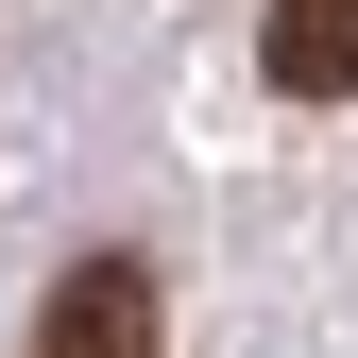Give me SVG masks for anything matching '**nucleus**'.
Returning a JSON list of instances; mask_svg holds the SVG:
<instances>
[{"instance_id": "nucleus-1", "label": "nucleus", "mask_w": 358, "mask_h": 358, "mask_svg": "<svg viewBox=\"0 0 358 358\" xmlns=\"http://www.w3.org/2000/svg\"><path fill=\"white\" fill-rule=\"evenodd\" d=\"M171 307H154V256H85V273L34 307V358H154Z\"/></svg>"}, {"instance_id": "nucleus-2", "label": "nucleus", "mask_w": 358, "mask_h": 358, "mask_svg": "<svg viewBox=\"0 0 358 358\" xmlns=\"http://www.w3.org/2000/svg\"><path fill=\"white\" fill-rule=\"evenodd\" d=\"M256 52H273L290 103H358V0H273V17H256Z\"/></svg>"}]
</instances>
